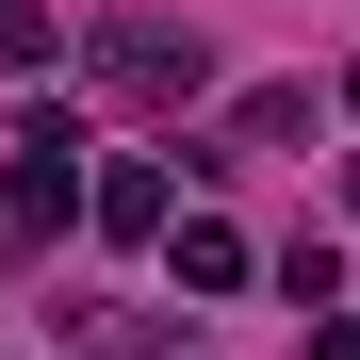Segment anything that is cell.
I'll return each instance as SVG.
<instances>
[{"label":"cell","mask_w":360,"mask_h":360,"mask_svg":"<svg viewBox=\"0 0 360 360\" xmlns=\"http://www.w3.org/2000/svg\"><path fill=\"white\" fill-rule=\"evenodd\" d=\"M0 213H17V229H66V213H82V131H66V115H33V131H17Z\"/></svg>","instance_id":"cell-1"},{"label":"cell","mask_w":360,"mask_h":360,"mask_svg":"<svg viewBox=\"0 0 360 360\" xmlns=\"http://www.w3.org/2000/svg\"><path fill=\"white\" fill-rule=\"evenodd\" d=\"M98 82H115V98H197V33L115 17V33H98Z\"/></svg>","instance_id":"cell-2"},{"label":"cell","mask_w":360,"mask_h":360,"mask_svg":"<svg viewBox=\"0 0 360 360\" xmlns=\"http://www.w3.org/2000/svg\"><path fill=\"white\" fill-rule=\"evenodd\" d=\"M98 229H115V246H148V229H164V164H98V197H82Z\"/></svg>","instance_id":"cell-3"},{"label":"cell","mask_w":360,"mask_h":360,"mask_svg":"<svg viewBox=\"0 0 360 360\" xmlns=\"http://www.w3.org/2000/svg\"><path fill=\"white\" fill-rule=\"evenodd\" d=\"M180 278H197V295H229V278H246V229H213V213H197V229H180Z\"/></svg>","instance_id":"cell-4"},{"label":"cell","mask_w":360,"mask_h":360,"mask_svg":"<svg viewBox=\"0 0 360 360\" xmlns=\"http://www.w3.org/2000/svg\"><path fill=\"white\" fill-rule=\"evenodd\" d=\"M311 360H360V328H344V311H328V328H311Z\"/></svg>","instance_id":"cell-5"},{"label":"cell","mask_w":360,"mask_h":360,"mask_svg":"<svg viewBox=\"0 0 360 360\" xmlns=\"http://www.w3.org/2000/svg\"><path fill=\"white\" fill-rule=\"evenodd\" d=\"M344 197H360V164H344Z\"/></svg>","instance_id":"cell-6"},{"label":"cell","mask_w":360,"mask_h":360,"mask_svg":"<svg viewBox=\"0 0 360 360\" xmlns=\"http://www.w3.org/2000/svg\"><path fill=\"white\" fill-rule=\"evenodd\" d=\"M344 98H360V66H344Z\"/></svg>","instance_id":"cell-7"}]
</instances>
